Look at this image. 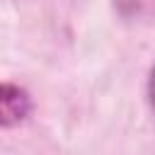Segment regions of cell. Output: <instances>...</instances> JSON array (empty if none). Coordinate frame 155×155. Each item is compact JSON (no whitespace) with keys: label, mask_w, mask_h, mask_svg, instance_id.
<instances>
[{"label":"cell","mask_w":155,"mask_h":155,"mask_svg":"<svg viewBox=\"0 0 155 155\" xmlns=\"http://www.w3.org/2000/svg\"><path fill=\"white\" fill-rule=\"evenodd\" d=\"M148 104H150V111L155 114V65H153L150 78H148Z\"/></svg>","instance_id":"3"},{"label":"cell","mask_w":155,"mask_h":155,"mask_svg":"<svg viewBox=\"0 0 155 155\" xmlns=\"http://www.w3.org/2000/svg\"><path fill=\"white\" fill-rule=\"evenodd\" d=\"M31 114V97L24 87L0 82V128H12Z\"/></svg>","instance_id":"1"},{"label":"cell","mask_w":155,"mask_h":155,"mask_svg":"<svg viewBox=\"0 0 155 155\" xmlns=\"http://www.w3.org/2000/svg\"><path fill=\"white\" fill-rule=\"evenodd\" d=\"M114 5L124 19H143L155 15V0H116Z\"/></svg>","instance_id":"2"}]
</instances>
